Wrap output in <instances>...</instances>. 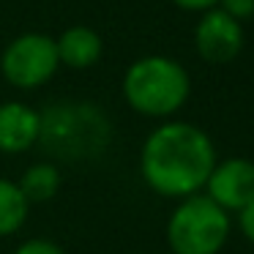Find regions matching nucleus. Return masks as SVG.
<instances>
[{"label": "nucleus", "instance_id": "12", "mask_svg": "<svg viewBox=\"0 0 254 254\" xmlns=\"http://www.w3.org/2000/svg\"><path fill=\"white\" fill-rule=\"evenodd\" d=\"M14 254H66L63 246H58L55 241H47V238H30V241L19 243Z\"/></svg>", "mask_w": 254, "mask_h": 254}, {"label": "nucleus", "instance_id": "10", "mask_svg": "<svg viewBox=\"0 0 254 254\" xmlns=\"http://www.w3.org/2000/svg\"><path fill=\"white\" fill-rule=\"evenodd\" d=\"M19 191L25 194L30 205L39 202H50L58 191H61V170L50 161H39V164H30L22 172V178L17 181Z\"/></svg>", "mask_w": 254, "mask_h": 254}, {"label": "nucleus", "instance_id": "13", "mask_svg": "<svg viewBox=\"0 0 254 254\" xmlns=\"http://www.w3.org/2000/svg\"><path fill=\"white\" fill-rule=\"evenodd\" d=\"M219 8L238 22L254 17V0H219Z\"/></svg>", "mask_w": 254, "mask_h": 254}, {"label": "nucleus", "instance_id": "11", "mask_svg": "<svg viewBox=\"0 0 254 254\" xmlns=\"http://www.w3.org/2000/svg\"><path fill=\"white\" fill-rule=\"evenodd\" d=\"M28 213L30 202L19 191V186L8 178H0V238H8L22 230Z\"/></svg>", "mask_w": 254, "mask_h": 254}, {"label": "nucleus", "instance_id": "2", "mask_svg": "<svg viewBox=\"0 0 254 254\" xmlns=\"http://www.w3.org/2000/svg\"><path fill=\"white\" fill-rule=\"evenodd\" d=\"M39 142H44V148L58 159H93L110 142V121L93 104L63 101L41 115Z\"/></svg>", "mask_w": 254, "mask_h": 254}, {"label": "nucleus", "instance_id": "3", "mask_svg": "<svg viewBox=\"0 0 254 254\" xmlns=\"http://www.w3.org/2000/svg\"><path fill=\"white\" fill-rule=\"evenodd\" d=\"M191 93L189 71L167 55H148L128 66L123 96L128 107L148 118H170L186 104Z\"/></svg>", "mask_w": 254, "mask_h": 254}, {"label": "nucleus", "instance_id": "7", "mask_svg": "<svg viewBox=\"0 0 254 254\" xmlns=\"http://www.w3.org/2000/svg\"><path fill=\"white\" fill-rule=\"evenodd\" d=\"M208 197L213 199L219 208L241 210L254 199V161L249 159H224L216 161L210 170L208 181Z\"/></svg>", "mask_w": 254, "mask_h": 254}, {"label": "nucleus", "instance_id": "1", "mask_svg": "<svg viewBox=\"0 0 254 254\" xmlns=\"http://www.w3.org/2000/svg\"><path fill=\"white\" fill-rule=\"evenodd\" d=\"M216 164L210 137L194 123L170 121L148 134L139 153L142 181L161 197H191Z\"/></svg>", "mask_w": 254, "mask_h": 254}, {"label": "nucleus", "instance_id": "14", "mask_svg": "<svg viewBox=\"0 0 254 254\" xmlns=\"http://www.w3.org/2000/svg\"><path fill=\"white\" fill-rule=\"evenodd\" d=\"M238 221H241V232L254 243V199L246 205V208L238 210Z\"/></svg>", "mask_w": 254, "mask_h": 254}, {"label": "nucleus", "instance_id": "4", "mask_svg": "<svg viewBox=\"0 0 254 254\" xmlns=\"http://www.w3.org/2000/svg\"><path fill=\"white\" fill-rule=\"evenodd\" d=\"M230 235V213L208 194H191L172 210L167 243L175 254H219Z\"/></svg>", "mask_w": 254, "mask_h": 254}, {"label": "nucleus", "instance_id": "5", "mask_svg": "<svg viewBox=\"0 0 254 254\" xmlns=\"http://www.w3.org/2000/svg\"><path fill=\"white\" fill-rule=\"evenodd\" d=\"M61 68L55 39L47 33H22L0 55V74L19 90L47 85Z\"/></svg>", "mask_w": 254, "mask_h": 254}, {"label": "nucleus", "instance_id": "15", "mask_svg": "<svg viewBox=\"0 0 254 254\" xmlns=\"http://www.w3.org/2000/svg\"><path fill=\"white\" fill-rule=\"evenodd\" d=\"M172 3L183 11H208V8L219 6V0H172Z\"/></svg>", "mask_w": 254, "mask_h": 254}, {"label": "nucleus", "instance_id": "6", "mask_svg": "<svg viewBox=\"0 0 254 254\" xmlns=\"http://www.w3.org/2000/svg\"><path fill=\"white\" fill-rule=\"evenodd\" d=\"M194 47L199 58L213 66L235 61L243 50V25L224 14L219 6L202 11V19L194 28Z\"/></svg>", "mask_w": 254, "mask_h": 254}, {"label": "nucleus", "instance_id": "9", "mask_svg": "<svg viewBox=\"0 0 254 254\" xmlns=\"http://www.w3.org/2000/svg\"><path fill=\"white\" fill-rule=\"evenodd\" d=\"M55 47H58V61H61V66L82 71V68H90L101 58V47L104 44H101V36L93 28H88V25H74V28L63 30L58 36Z\"/></svg>", "mask_w": 254, "mask_h": 254}, {"label": "nucleus", "instance_id": "8", "mask_svg": "<svg viewBox=\"0 0 254 254\" xmlns=\"http://www.w3.org/2000/svg\"><path fill=\"white\" fill-rule=\"evenodd\" d=\"M41 134V112L22 101L0 104V153L17 156L30 150Z\"/></svg>", "mask_w": 254, "mask_h": 254}]
</instances>
